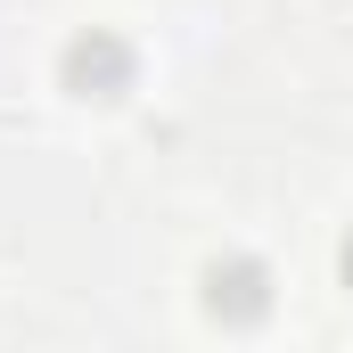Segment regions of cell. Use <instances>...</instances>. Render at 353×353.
<instances>
[{"label": "cell", "mask_w": 353, "mask_h": 353, "mask_svg": "<svg viewBox=\"0 0 353 353\" xmlns=\"http://www.w3.org/2000/svg\"><path fill=\"white\" fill-rule=\"evenodd\" d=\"M58 74H66L74 99H115V90L132 83V41L107 33V25H90V33H74V41L58 50Z\"/></svg>", "instance_id": "6da1fadb"}, {"label": "cell", "mask_w": 353, "mask_h": 353, "mask_svg": "<svg viewBox=\"0 0 353 353\" xmlns=\"http://www.w3.org/2000/svg\"><path fill=\"white\" fill-rule=\"evenodd\" d=\"M205 304H214L222 321H263L271 271L255 263V255H222V263H205Z\"/></svg>", "instance_id": "7a4b0ae2"}, {"label": "cell", "mask_w": 353, "mask_h": 353, "mask_svg": "<svg viewBox=\"0 0 353 353\" xmlns=\"http://www.w3.org/2000/svg\"><path fill=\"white\" fill-rule=\"evenodd\" d=\"M337 271H345V288H353V239H345V247H337Z\"/></svg>", "instance_id": "3957f363"}]
</instances>
